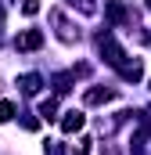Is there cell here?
<instances>
[{"label":"cell","mask_w":151,"mask_h":155,"mask_svg":"<svg viewBox=\"0 0 151 155\" xmlns=\"http://www.w3.org/2000/svg\"><path fill=\"white\" fill-rule=\"evenodd\" d=\"M36 11H40V4H36V0H25V15H36Z\"/></svg>","instance_id":"obj_5"},{"label":"cell","mask_w":151,"mask_h":155,"mask_svg":"<svg viewBox=\"0 0 151 155\" xmlns=\"http://www.w3.org/2000/svg\"><path fill=\"white\" fill-rule=\"evenodd\" d=\"M79 126H83V112H69V116L61 119V130H65V134H72Z\"/></svg>","instance_id":"obj_1"},{"label":"cell","mask_w":151,"mask_h":155,"mask_svg":"<svg viewBox=\"0 0 151 155\" xmlns=\"http://www.w3.org/2000/svg\"><path fill=\"white\" fill-rule=\"evenodd\" d=\"M11 112H14V108H11V101H0V123H7Z\"/></svg>","instance_id":"obj_4"},{"label":"cell","mask_w":151,"mask_h":155,"mask_svg":"<svg viewBox=\"0 0 151 155\" xmlns=\"http://www.w3.org/2000/svg\"><path fill=\"white\" fill-rule=\"evenodd\" d=\"M40 33H25V36H18V47H22V51H33V47H40Z\"/></svg>","instance_id":"obj_2"},{"label":"cell","mask_w":151,"mask_h":155,"mask_svg":"<svg viewBox=\"0 0 151 155\" xmlns=\"http://www.w3.org/2000/svg\"><path fill=\"white\" fill-rule=\"evenodd\" d=\"M148 4H151V0H148Z\"/></svg>","instance_id":"obj_6"},{"label":"cell","mask_w":151,"mask_h":155,"mask_svg":"<svg viewBox=\"0 0 151 155\" xmlns=\"http://www.w3.org/2000/svg\"><path fill=\"white\" fill-rule=\"evenodd\" d=\"M112 97V90H90L86 94V105H97V101H108Z\"/></svg>","instance_id":"obj_3"}]
</instances>
